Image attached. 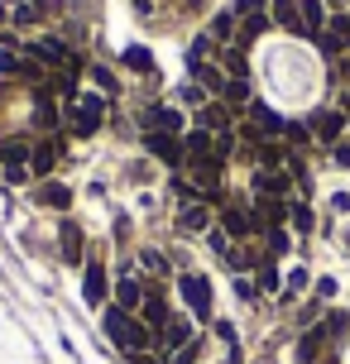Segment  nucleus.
<instances>
[{"mask_svg": "<svg viewBox=\"0 0 350 364\" xmlns=\"http://www.w3.org/2000/svg\"><path fill=\"white\" fill-rule=\"evenodd\" d=\"M101 331H106V341H111L120 355H149V346H154V331L134 316V311H125V307H106L101 311Z\"/></svg>", "mask_w": 350, "mask_h": 364, "instance_id": "nucleus-1", "label": "nucleus"}, {"mask_svg": "<svg viewBox=\"0 0 350 364\" xmlns=\"http://www.w3.org/2000/svg\"><path fill=\"white\" fill-rule=\"evenodd\" d=\"M106 96L101 91H87V96H73L68 101V110H63V120H68V134H77V139H92L96 129L106 125Z\"/></svg>", "mask_w": 350, "mask_h": 364, "instance_id": "nucleus-2", "label": "nucleus"}, {"mask_svg": "<svg viewBox=\"0 0 350 364\" xmlns=\"http://www.w3.org/2000/svg\"><path fill=\"white\" fill-rule=\"evenodd\" d=\"M82 297L92 307H106V297H111V273H106V259L101 255L82 259Z\"/></svg>", "mask_w": 350, "mask_h": 364, "instance_id": "nucleus-3", "label": "nucleus"}, {"mask_svg": "<svg viewBox=\"0 0 350 364\" xmlns=\"http://www.w3.org/2000/svg\"><path fill=\"white\" fill-rule=\"evenodd\" d=\"M178 292H183V302L187 311L197 316V321H211V283H206L202 273H178Z\"/></svg>", "mask_w": 350, "mask_h": 364, "instance_id": "nucleus-4", "label": "nucleus"}, {"mask_svg": "<svg viewBox=\"0 0 350 364\" xmlns=\"http://www.w3.org/2000/svg\"><path fill=\"white\" fill-rule=\"evenodd\" d=\"M139 125H144V129H159V134H178V139L187 134L183 110L168 106V101H154V106H144V110H139Z\"/></svg>", "mask_w": 350, "mask_h": 364, "instance_id": "nucleus-5", "label": "nucleus"}, {"mask_svg": "<svg viewBox=\"0 0 350 364\" xmlns=\"http://www.w3.org/2000/svg\"><path fill=\"white\" fill-rule=\"evenodd\" d=\"M29 154H34V139H24V134L0 139V164H5L10 182H24V178H29Z\"/></svg>", "mask_w": 350, "mask_h": 364, "instance_id": "nucleus-6", "label": "nucleus"}, {"mask_svg": "<svg viewBox=\"0 0 350 364\" xmlns=\"http://www.w3.org/2000/svg\"><path fill=\"white\" fill-rule=\"evenodd\" d=\"M307 129L317 134V144H322V149H332L336 139L346 134V110H336V106L312 110V115H307Z\"/></svg>", "mask_w": 350, "mask_h": 364, "instance_id": "nucleus-7", "label": "nucleus"}, {"mask_svg": "<svg viewBox=\"0 0 350 364\" xmlns=\"http://www.w3.org/2000/svg\"><path fill=\"white\" fill-rule=\"evenodd\" d=\"M221 230L230 240H250V235L264 230V220H259L250 206H221Z\"/></svg>", "mask_w": 350, "mask_h": 364, "instance_id": "nucleus-8", "label": "nucleus"}, {"mask_svg": "<svg viewBox=\"0 0 350 364\" xmlns=\"http://www.w3.org/2000/svg\"><path fill=\"white\" fill-rule=\"evenodd\" d=\"M58 159H63V139L58 134H48V139H34V154H29V178H48L58 168Z\"/></svg>", "mask_w": 350, "mask_h": 364, "instance_id": "nucleus-9", "label": "nucleus"}, {"mask_svg": "<svg viewBox=\"0 0 350 364\" xmlns=\"http://www.w3.org/2000/svg\"><path fill=\"white\" fill-rule=\"evenodd\" d=\"M144 149L159 159V164H168V168H178L183 164V139L178 134H159V129H144Z\"/></svg>", "mask_w": 350, "mask_h": 364, "instance_id": "nucleus-10", "label": "nucleus"}, {"mask_svg": "<svg viewBox=\"0 0 350 364\" xmlns=\"http://www.w3.org/2000/svg\"><path fill=\"white\" fill-rule=\"evenodd\" d=\"M288 187H293V173L288 168H255V197H288Z\"/></svg>", "mask_w": 350, "mask_h": 364, "instance_id": "nucleus-11", "label": "nucleus"}, {"mask_svg": "<svg viewBox=\"0 0 350 364\" xmlns=\"http://www.w3.org/2000/svg\"><path fill=\"white\" fill-rule=\"evenodd\" d=\"M245 115H250V125H255L264 139H278V134L288 129V120H283L274 106H264V101H250V106H245Z\"/></svg>", "mask_w": 350, "mask_h": 364, "instance_id": "nucleus-12", "label": "nucleus"}, {"mask_svg": "<svg viewBox=\"0 0 350 364\" xmlns=\"http://www.w3.org/2000/svg\"><path fill=\"white\" fill-rule=\"evenodd\" d=\"M230 120H235V110L226 106V101H202V106H197V125H192V129L221 134V129H230Z\"/></svg>", "mask_w": 350, "mask_h": 364, "instance_id": "nucleus-13", "label": "nucleus"}, {"mask_svg": "<svg viewBox=\"0 0 350 364\" xmlns=\"http://www.w3.org/2000/svg\"><path fill=\"white\" fill-rule=\"evenodd\" d=\"M187 341H192V321H187V316H168V326H164V331H154V346L164 350V355L183 350Z\"/></svg>", "mask_w": 350, "mask_h": 364, "instance_id": "nucleus-14", "label": "nucleus"}, {"mask_svg": "<svg viewBox=\"0 0 350 364\" xmlns=\"http://www.w3.org/2000/svg\"><path fill=\"white\" fill-rule=\"evenodd\" d=\"M178 230H183V235H206V230H211V206H206V201L178 206Z\"/></svg>", "mask_w": 350, "mask_h": 364, "instance_id": "nucleus-15", "label": "nucleus"}, {"mask_svg": "<svg viewBox=\"0 0 350 364\" xmlns=\"http://www.w3.org/2000/svg\"><path fill=\"white\" fill-rule=\"evenodd\" d=\"M58 245H63V259H68V264H82V259H87V235H82L77 220L63 216V225H58Z\"/></svg>", "mask_w": 350, "mask_h": 364, "instance_id": "nucleus-16", "label": "nucleus"}, {"mask_svg": "<svg viewBox=\"0 0 350 364\" xmlns=\"http://www.w3.org/2000/svg\"><path fill=\"white\" fill-rule=\"evenodd\" d=\"M144 283H139V278H134V273H120V278H115V307H125V311H139L144 307Z\"/></svg>", "mask_w": 350, "mask_h": 364, "instance_id": "nucleus-17", "label": "nucleus"}, {"mask_svg": "<svg viewBox=\"0 0 350 364\" xmlns=\"http://www.w3.org/2000/svg\"><path fill=\"white\" fill-rule=\"evenodd\" d=\"M297 15H302V38H317L327 34V0H297Z\"/></svg>", "mask_w": 350, "mask_h": 364, "instance_id": "nucleus-18", "label": "nucleus"}, {"mask_svg": "<svg viewBox=\"0 0 350 364\" xmlns=\"http://www.w3.org/2000/svg\"><path fill=\"white\" fill-rule=\"evenodd\" d=\"M34 201H38V206H48V211H68V206H73V187H63V182L43 178V182L34 187Z\"/></svg>", "mask_w": 350, "mask_h": 364, "instance_id": "nucleus-19", "label": "nucleus"}, {"mask_svg": "<svg viewBox=\"0 0 350 364\" xmlns=\"http://www.w3.org/2000/svg\"><path fill=\"white\" fill-rule=\"evenodd\" d=\"M327 346H336V341H332V331H327V326L307 331V336L297 341V360H302V364H317L322 355H327Z\"/></svg>", "mask_w": 350, "mask_h": 364, "instance_id": "nucleus-20", "label": "nucleus"}, {"mask_svg": "<svg viewBox=\"0 0 350 364\" xmlns=\"http://www.w3.org/2000/svg\"><path fill=\"white\" fill-rule=\"evenodd\" d=\"M168 316H173V311H168V302H164V297H159L154 288H149V292H144V307H139V321H144L149 331H164V326H168Z\"/></svg>", "mask_w": 350, "mask_h": 364, "instance_id": "nucleus-21", "label": "nucleus"}, {"mask_svg": "<svg viewBox=\"0 0 350 364\" xmlns=\"http://www.w3.org/2000/svg\"><path fill=\"white\" fill-rule=\"evenodd\" d=\"M269 19L288 34H302V15H297V0H269Z\"/></svg>", "mask_w": 350, "mask_h": 364, "instance_id": "nucleus-22", "label": "nucleus"}, {"mask_svg": "<svg viewBox=\"0 0 350 364\" xmlns=\"http://www.w3.org/2000/svg\"><path fill=\"white\" fill-rule=\"evenodd\" d=\"M235 29H240V15H235V10H221V15L211 19V29H206V34L216 38V43H235Z\"/></svg>", "mask_w": 350, "mask_h": 364, "instance_id": "nucleus-23", "label": "nucleus"}, {"mask_svg": "<svg viewBox=\"0 0 350 364\" xmlns=\"http://www.w3.org/2000/svg\"><path fill=\"white\" fill-rule=\"evenodd\" d=\"M120 58H125V68H129V73H139V77L154 73V53H149L144 43H129V48H125Z\"/></svg>", "mask_w": 350, "mask_h": 364, "instance_id": "nucleus-24", "label": "nucleus"}, {"mask_svg": "<svg viewBox=\"0 0 350 364\" xmlns=\"http://www.w3.org/2000/svg\"><path fill=\"white\" fill-rule=\"evenodd\" d=\"M15 77H24V53L0 48V82H15Z\"/></svg>", "mask_w": 350, "mask_h": 364, "instance_id": "nucleus-25", "label": "nucleus"}, {"mask_svg": "<svg viewBox=\"0 0 350 364\" xmlns=\"http://www.w3.org/2000/svg\"><path fill=\"white\" fill-rule=\"evenodd\" d=\"M87 77L101 87V96H115V91H120V82H115V73L106 68V63H92V68H87Z\"/></svg>", "mask_w": 350, "mask_h": 364, "instance_id": "nucleus-26", "label": "nucleus"}, {"mask_svg": "<svg viewBox=\"0 0 350 364\" xmlns=\"http://www.w3.org/2000/svg\"><path fill=\"white\" fill-rule=\"evenodd\" d=\"M226 106H250V77H230V87L221 96Z\"/></svg>", "mask_w": 350, "mask_h": 364, "instance_id": "nucleus-27", "label": "nucleus"}, {"mask_svg": "<svg viewBox=\"0 0 350 364\" xmlns=\"http://www.w3.org/2000/svg\"><path fill=\"white\" fill-rule=\"evenodd\" d=\"M34 125H38V129H58V106L48 101V96H38V106H34Z\"/></svg>", "mask_w": 350, "mask_h": 364, "instance_id": "nucleus-28", "label": "nucleus"}, {"mask_svg": "<svg viewBox=\"0 0 350 364\" xmlns=\"http://www.w3.org/2000/svg\"><path fill=\"white\" fill-rule=\"evenodd\" d=\"M259 292H278V264L274 259H259Z\"/></svg>", "mask_w": 350, "mask_h": 364, "instance_id": "nucleus-29", "label": "nucleus"}, {"mask_svg": "<svg viewBox=\"0 0 350 364\" xmlns=\"http://www.w3.org/2000/svg\"><path fill=\"white\" fill-rule=\"evenodd\" d=\"M288 220L307 235V230H312V206H307V201H293V206H288Z\"/></svg>", "mask_w": 350, "mask_h": 364, "instance_id": "nucleus-30", "label": "nucleus"}, {"mask_svg": "<svg viewBox=\"0 0 350 364\" xmlns=\"http://www.w3.org/2000/svg\"><path fill=\"white\" fill-rule=\"evenodd\" d=\"M139 269L144 273H168V259L159 250H139Z\"/></svg>", "mask_w": 350, "mask_h": 364, "instance_id": "nucleus-31", "label": "nucleus"}, {"mask_svg": "<svg viewBox=\"0 0 350 364\" xmlns=\"http://www.w3.org/2000/svg\"><path fill=\"white\" fill-rule=\"evenodd\" d=\"M302 288H307V269H293V273H288V288H283V302H293Z\"/></svg>", "mask_w": 350, "mask_h": 364, "instance_id": "nucleus-32", "label": "nucleus"}, {"mask_svg": "<svg viewBox=\"0 0 350 364\" xmlns=\"http://www.w3.org/2000/svg\"><path fill=\"white\" fill-rule=\"evenodd\" d=\"M269 250L274 255H288V230L283 225H269Z\"/></svg>", "mask_w": 350, "mask_h": 364, "instance_id": "nucleus-33", "label": "nucleus"}, {"mask_svg": "<svg viewBox=\"0 0 350 364\" xmlns=\"http://www.w3.org/2000/svg\"><path fill=\"white\" fill-rule=\"evenodd\" d=\"M230 10H235V15H264V10H269V0H235Z\"/></svg>", "mask_w": 350, "mask_h": 364, "instance_id": "nucleus-34", "label": "nucleus"}, {"mask_svg": "<svg viewBox=\"0 0 350 364\" xmlns=\"http://www.w3.org/2000/svg\"><path fill=\"white\" fill-rule=\"evenodd\" d=\"M283 134H288V144H293V149H307V134H312V129H307V125H288Z\"/></svg>", "mask_w": 350, "mask_h": 364, "instance_id": "nucleus-35", "label": "nucleus"}, {"mask_svg": "<svg viewBox=\"0 0 350 364\" xmlns=\"http://www.w3.org/2000/svg\"><path fill=\"white\" fill-rule=\"evenodd\" d=\"M235 297H240V302H255V297H259V283H250V278H235Z\"/></svg>", "mask_w": 350, "mask_h": 364, "instance_id": "nucleus-36", "label": "nucleus"}, {"mask_svg": "<svg viewBox=\"0 0 350 364\" xmlns=\"http://www.w3.org/2000/svg\"><path fill=\"white\" fill-rule=\"evenodd\" d=\"M332 159L341 168H350V144H346V139H336V144H332Z\"/></svg>", "mask_w": 350, "mask_h": 364, "instance_id": "nucleus-37", "label": "nucleus"}, {"mask_svg": "<svg viewBox=\"0 0 350 364\" xmlns=\"http://www.w3.org/2000/svg\"><path fill=\"white\" fill-rule=\"evenodd\" d=\"M178 101H202V87H197V82H187V87H178Z\"/></svg>", "mask_w": 350, "mask_h": 364, "instance_id": "nucleus-38", "label": "nucleus"}, {"mask_svg": "<svg viewBox=\"0 0 350 364\" xmlns=\"http://www.w3.org/2000/svg\"><path fill=\"white\" fill-rule=\"evenodd\" d=\"M216 336H221L226 346H235V326H230V321H216Z\"/></svg>", "mask_w": 350, "mask_h": 364, "instance_id": "nucleus-39", "label": "nucleus"}, {"mask_svg": "<svg viewBox=\"0 0 350 364\" xmlns=\"http://www.w3.org/2000/svg\"><path fill=\"white\" fill-rule=\"evenodd\" d=\"M317 292L322 297H336V278H317Z\"/></svg>", "mask_w": 350, "mask_h": 364, "instance_id": "nucleus-40", "label": "nucleus"}, {"mask_svg": "<svg viewBox=\"0 0 350 364\" xmlns=\"http://www.w3.org/2000/svg\"><path fill=\"white\" fill-rule=\"evenodd\" d=\"M5 19H10V10H5V0H0V24H5Z\"/></svg>", "mask_w": 350, "mask_h": 364, "instance_id": "nucleus-41", "label": "nucleus"}, {"mask_svg": "<svg viewBox=\"0 0 350 364\" xmlns=\"http://www.w3.org/2000/svg\"><path fill=\"white\" fill-rule=\"evenodd\" d=\"M346 245H350V230H346Z\"/></svg>", "mask_w": 350, "mask_h": 364, "instance_id": "nucleus-42", "label": "nucleus"}, {"mask_svg": "<svg viewBox=\"0 0 350 364\" xmlns=\"http://www.w3.org/2000/svg\"><path fill=\"white\" fill-rule=\"evenodd\" d=\"M346 5H350V0H346Z\"/></svg>", "mask_w": 350, "mask_h": 364, "instance_id": "nucleus-43", "label": "nucleus"}]
</instances>
